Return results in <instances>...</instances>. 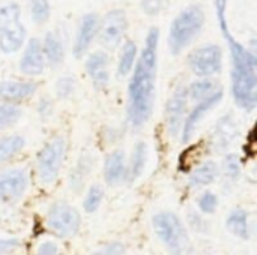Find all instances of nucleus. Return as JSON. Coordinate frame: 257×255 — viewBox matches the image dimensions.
I'll list each match as a JSON object with an SVG mask.
<instances>
[{
    "label": "nucleus",
    "mask_w": 257,
    "mask_h": 255,
    "mask_svg": "<svg viewBox=\"0 0 257 255\" xmlns=\"http://www.w3.org/2000/svg\"><path fill=\"white\" fill-rule=\"evenodd\" d=\"M160 32L152 27L148 32L145 48L134 69L128 87V117L133 126H142L152 113L157 78V48Z\"/></svg>",
    "instance_id": "nucleus-1"
},
{
    "label": "nucleus",
    "mask_w": 257,
    "mask_h": 255,
    "mask_svg": "<svg viewBox=\"0 0 257 255\" xmlns=\"http://www.w3.org/2000/svg\"><path fill=\"white\" fill-rule=\"evenodd\" d=\"M232 54V90L239 107L253 110L257 102V75L256 56L244 48L232 35L230 30L223 33Z\"/></svg>",
    "instance_id": "nucleus-2"
},
{
    "label": "nucleus",
    "mask_w": 257,
    "mask_h": 255,
    "mask_svg": "<svg viewBox=\"0 0 257 255\" xmlns=\"http://www.w3.org/2000/svg\"><path fill=\"white\" fill-rule=\"evenodd\" d=\"M205 14L200 6H188L173 20L169 33V47L173 54L181 53L202 30Z\"/></svg>",
    "instance_id": "nucleus-3"
},
{
    "label": "nucleus",
    "mask_w": 257,
    "mask_h": 255,
    "mask_svg": "<svg viewBox=\"0 0 257 255\" xmlns=\"http://www.w3.org/2000/svg\"><path fill=\"white\" fill-rule=\"evenodd\" d=\"M66 153V140L63 137H56L39 152L36 159V171L39 180L45 185L53 183L62 168V162Z\"/></svg>",
    "instance_id": "nucleus-4"
},
{
    "label": "nucleus",
    "mask_w": 257,
    "mask_h": 255,
    "mask_svg": "<svg viewBox=\"0 0 257 255\" xmlns=\"http://www.w3.org/2000/svg\"><path fill=\"white\" fill-rule=\"evenodd\" d=\"M80 213L68 203H54L45 218L47 227L59 237H72L80 228Z\"/></svg>",
    "instance_id": "nucleus-5"
},
{
    "label": "nucleus",
    "mask_w": 257,
    "mask_h": 255,
    "mask_svg": "<svg viewBox=\"0 0 257 255\" xmlns=\"http://www.w3.org/2000/svg\"><path fill=\"white\" fill-rule=\"evenodd\" d=\"M154 230L161 242H164L170 249L179 251L185 240H187V231L181 222V219L170 212H163L154 216Z\"/></svg>",
    "instance_id": "nucleus-6"
},
{
    "label": "nucleus",
    "mask_w": 257,
    "mask_h": 255,
    "mask_svg": "<svg viewBox=\"0 0 257 255\" xmlns=\"http://www.w3.org/2000/svg\"><path fill=\"white\" fill-rule=\"evenodd\" d=\"M223 51L218 45H205L190 56V68L199 77H211L221 71Z\"/></svg>",
    "instance_id": "nucleus-7"
},
{
    "label": "nucleus",
    "mask_w": 257,
    "mask_h": 255,
    "mask_svg": "<svg viewBox=\"0 0 257 255\" xmlns=\"http://www.w3.org/2000/svg\"><path fill=\"white\" fill-rule=\"evenodd\" d=\"M126 14L122 9H113L110 11L102 23L98 26V35L99 41L107 48H114L120 44L125 32H126Z\"/></svg>",
    "instance_id": "nucleus-8"
},
{
    "label": "nucleus",
    "mask_w": 257,
    "mask_h": 255,
    "mask_svg": "<svg viewBox=\"0 0 257 255\" xmlns=\"http://www.w3.org/2000/svg\"><path fill=\"white\" fill-rule=\"evenodd\" d=\"M29 186V174L23 168H12L0 174V201L20 198Z\"/></svg>",
    "instance_id": "nucleus-9"
},
{
    "label": "nucleus",
    "mask_w": 257,
    "mask_h": 255,
    "mask_svg": "<svg viewBox=\"0 0 257 255\" xmlns=\"http://www.w3.org/2000/svg\"><path fill=\"white\" fill-rule=\"evenodd\" d=\"M187 99H188L187 87H179L167 104V111H166L167 128H169V132L172 137H176L182 129V122H184L185 108H187Z\"/></svg>",
    "instance_id": "nucleus-10"
},
{
    "label": "nucleus",
    "mask_w": 257,
    "mask_h": 255,
    "mask_svg": "<svg viewBox=\"0 0 257 255\" xmlns=\"http://www.w3.org/2000/svg\"><path fill=\"white\" fill-rule=\"evenodd\" d=\"M221 99H223V90L220 89V90H215L214 93H211L208 98L199 101V104L194 107V110L191 111V114L187 117L185 123L182 125V140L184 141H188L193 137V134H194L199 122L203 119V116L208 111H211Z\"/></svg>",
    "instance_id": "nucleus-11"
},
{
    "label": "nucleus",
    "mask_w": 257,
    "mask_h": 255,
    "mask_svg": "<svg viewBox=\"0 0 257 255\" xmlns=\"http://www.w3.org/2000/svg\"><path fill=\"white\" fill-rule=\"evenodd\" d=\"M98 26H99V20H98L96 14H86L81 18L80 29H78L75 44L72 48V53L75 57H81L89 50V45L92 44V41L98 32Z\"/></svg>",
    "instance_id": "nucleus-12"
},
{
    "label": "nucleus",
    "mask_w": 257,
    "mask_h": 255,
    "mask_svg": "<svg viewBox=\"0 0 257 255\" xmlns=\"http://www.w3.org/2000/svg\"><path fill=\"white\" fill-rule=\"evenodd\" d=\"M44 63H45V57H44V51H42V45L39 39L36 38L29 39V44L20 62L21 72L26 75H32V77L39 75L44 71Z\"/></svg>",
    "instance_id": "nucleus-13"
},
{
    "label": "nucleus",
    "mask_w": 257,
    "mask_h": 255,
    "mask_svg": "<svg viewBox=\"0 0 257 255\" xmlns=\"http://www.w3.org/2000/svg\"><path fill=\"white\" fill-rule=\"evenodd\" d=\"M38 84L35 81H2L0 83V98L5 101H21L32 96L36 92Z\"/></svg>",
    "instance_id": "nucleus-14"
},
{
    "label": "nucleus",
    "mask_w": 257,
    "mask_h": 255,
    "mask_svg": "<svg viewBox=\"0 0 257 255\" xmlns=\"http://www.w3.org/2000/svg\"><path fill=\"white\" fill-rule=\"evenodd\" d=\"M104 174L108 185H117L125 179L126 167H125V155L122 150H116L107 156Z\"/></svg>",
    "instance_id": "nucleus-15"
},
{
    "label": "nucleus",
    "mask_w": 257,
    "mask_h": 255,
    "mask_svg": "<svg viewBox=\"0 0 257 255\" xmlns=\"http://www.w3.org/2000/svg\"><path fill=\"white\" fill-rule=\"evenodd\" d=\"M26 39V27L17 21L3 32H0V50L3 53H14L17 51Z\"/></svg>",
    "instance_id": "nucleus-16"
},
{
    "label": "nucleus",
    "mask_w": 257,
    "mask_h": 255,
    "mask_svg": "<svg viewBox=\"0 0 257 255\" xmlns=\"http://www.w3.org/2000/svg\"><path fill=\"white\" fill-rule=\"evenodd\" d=\"M86 71L93 81L104 87L108 83V57L104 53H93L86 62Z\"/></svg>",
    "instance_id": "nucleus-17"
},
{
    "label": "nucleus",
    "mask_w": 257,
    "mask_h": 255,
    "mask_svg": "<svg viewBox=\"0 0 257 255\" xmlns=\"http://www.w3.org/2000/svg\"><path fill=\"white\" fill-rule=\"evenodd\" d=\"M42 51H44V57L48 60L50 65H59L65 56V50H63L60 36L54 32H48L44 38Z\"/></svg>",
    "instance_id": "nucleus-18"
},
{
    "label": "nucleus",
    "mask_w": 257,
    "mask_h": 255,
    "mask_svg": "<svg viewBox=\"0 0 257 255\" xmlns=\"http://www.w3.org/2000/svg\"><path fill=\"white\" fill-rule=\"evenodd\" d=\"M218 174V167L215 162L209 161L202 164L200 167H197L191 174H190V185L194 188H200V186H206L209 183H212L217 179Z\"/></svg>",
    "instance_id": "nucleus-19"
},
{
    "label": "nucleus",
    "mask_w": 257,
    "mask_h": 255,
    "mask_svg": "<svg viewBox=\"0 0 257 255\" xmlns=\"http://www.w3.org/2000/svg\"><path fill=\"white\" fill-rule=\"evenodd\" d=\"M226 224H227V230L232 234H235V236H238L241 239H248V236H250V231H248V215H247L245 210H241V209L233 210L229 215Z\"/></svg>",
    "instance_id": "nucleus-20"
},
{
    "label": "nucleus",
    "mask_w": 257,
    "mask_h": 255,
    "mask_svg": "<svg viewBox=\"0 0 257 255\" xmlns=\"http://www.w3.org/2000/svg\"><path fill=\"white\" fill-rule=\"evenodd\" d=\"M236 126L233 123V120L227 116L224 119H221L217 125V131H215V141L218 149H224L227 146H230L235 141L236 137Z\"/></svg>",
    "instance_id": "nucleus-21"
},
{
    "label": "nucleus",
    "mask_w": 257,
    "mask_h": 255,
    "mask_svg": "<svg viewBox=\"0 0 257 255\" xmlns=\"http://www.w3.org/2000/svg\"><path fill=\"white\" fill-rule=\"evenodd\" d=\"M24 147V138L20 135H9L0 140V164L9 161Z\"/></svg>",
    "instance_id": "nucleus-22"
},
{
    "label": "nucleus",
    "mask_w": 257,
    "mask_h": 255,
    "mask_svg": "<svg viewBox=\"0 0 257 255\" xmlns=\"http://www.w3.org/2000/svg\"><path fill=\"white\" fill-rule=\"evenodd\" d=\"M136 56H137V47L134 42L131 41H126L123 48H122V53H120V57H119V75L120 77H125L131 72L133 66H134V62H136Z\"/></svg>",
    "instance_id": "nucleus-23"
},
{
    "label": "nucleus",
    "mask_w": 257,
    "mask_h": 255,
    "mask_svg": "<svg viewBox=\"0 0 257 255\" xmlns=\"http://www.w3.org/2000/svg\"><path fill=\"white\" fill-rule=\"evenodd\" d=\"M146 158H148V147L145 143H139L136 146L134 155H133V161H131V167H130V177L134 180L137 179L146 165Z\"/></svg>",
    "instance_id": "nucleus-24"
},
{
    "label": "nucleus",
    "mask_w": 257,
    "mask_h": 255,
    "mask_svg": "<svg viewBox=\"0 0 257 255\" xmlns=\"http://www.w3.org/2000/svg\"><path fill=\"white\" fill-rule=\"evenodd\" d=\"M188 96L194 101H202L205 98H208L211 93L215 92V83L211 80H199L196 83H193L188 89Z\"/></svg>",
    "instance_id": "nucleus-25"
},
{
    "label": "nucleus",
    "mask_w": 257,
    "mask_h": 255,
    "mask_svg": "<svg viewBox=\"0 0 257 255\" xmlns=\"http://www.w3.org/2000/svg\"><path fill=\"white\" fill-rule=\"evenodd\" d=\"M20 21V6L17 3L0 5V32Z\"/></svg>",
    "instance_id": "nucleus-26"
},
{
    "label": "nucleus",
    "mask_w": 257,
    "mask_h": 255,
    "mask_svg": "<svg viewBox=\"0 0 257 255\" xmlns=\"http://www.w3.org/2000/svg\"><path fill=\"white\" fill-rule=\"evenodd\" d=\"M29 5H30L32 20L36 24H44L50 18L51 8L48 0H29Z\"/></svg>",
    "instance_id": "nucleus-27"
},
{
    "label": "nucleus",
    "mask_w": 257,
    "mask_h": 255,
    "mask_svg": "<svg viewBox=\"0 0 257 255\" xmlns=\"http://www.w3.org/2000/svg\"><path fill=\"white\" fill-rule=\"evenodd\" d=\"M21 117V110L12 104H0V129L15 125Z\"/></svg>",
    "instance_id": "nucleus-28"
},
{
    "label": "nucleus",
    "mask_w": 257,
    "mask_h": 255,
    "mask_svg": "<svg viewBox=\"0 0 257 255\" xmlns=\"http://www.w3.org/2000/svg\"><path fill=\"white\" fill-rule=\"evenodd\" d=\"M89 171H90V159L86 158V156H81V159L78 161L74 173L71 174V186H72L74 191L80 189V186L83 185V182H84Z\"/></svg>",
    "instance_id": "nucleus-29"
},
{
    "label": "nucleus",
    "mask_w": 257,
    "mask_h": 255,
    "mask_svg": "<svg viewBox=\"0 0 257 255\" xmlns=\"http://www.w3.org/2000/svg\"><path fill=\"white\" fill-rule=\"evenodd\" d=\"M102 197H104V192L99 186H92L86 195V200H84V210L87 213H93L98 210V207L101 206V201H102Z\"/></svg>",
    "instance_id": "nucleus-30"
},
{
    "label": "nucleus",
    "mask_w": 257,
    "mask_h": 255,
    "mask_svg": "<svg viewBox=\"0 0 257 255\" xmlns=\"http://www.w3.org/2000/svg\"><path fill=\"white\" fill-rule=\"evenodd\" d=\"M217 206H218V198L215 194H212L209 191H206L199 200V207L203 213H214Z\"/></svg>",
    "instance_id": "nucleus-31"
},
{
    "label": "nucleus",
    "mask_w": 257,
    "mask_h": 255,
    "mask_svg": "<svg viewBox=\"0 0 257 255\" xmlns=\"http://www.w3.org/2000/svg\"><path fill=\"white\" fill-rule=\"evenodd\" d=\"M75 90V81L71 77H63L56 83V92L60 98H68Z\"/></svg>",
    "instance_id": "nucleus-32"
},
{
    "label": "nucleus",
    "mask_w": 257,
    "mask_h": 255,
    "mask_svg": "<svg viewBox=\"0 0 257 255\" xmlns=\"http://www.w3.org/2000/svg\"><path fill=\"white\" fill-rule=\"evenodd\" d=\"M226 174L232 180L239 176V161L235 155H229L226 158Z\"/></svg>",
    "instance_id": "nucleus-33"
},
{
    "label": "nucleus",
    "mask_w": 257,
    "mask_h": 255,
    "mask_svg": "<svg viewBox=\"0 0 257 255\" xmlns=\"http://www.w3.org/2000/svg\"><path fill=\"white\" fill-rule=\"evenodd\" d=\"M142 9L148 15H157L163 9V0H142Z\"/></svg>",
    "instance_id": "nucleus-34"
},
{
    "label": "nucleus",
    "mask_w": 257,
    "mask_h": 255,
    "mask_svg": "<svg viewBox=\"0 0 257 255\" xmlns=\"http://www.w3.org/2000/svg\"><path fill=\"white\" fill-rule=\"evenodd\" d=\"M20 240L18 239H0V254H6V252H12L20 246Z\"/></svg>",
    "instance_id": "nucleus-35"
},
{
    "label": "nucleus",
    "mask_w": 257,
    "mask_h": 255,
    "mask_svg": "<svg viewBox=\"0 0 257 255\" xmlns=\"http://www.w3.org/2000/svg\"><path fill=\"white\" fill-rule=\"evenodd\" d=\"M57 245L56 243H53V242H50V240H47V242H44V243H41L39 245V249H38V254H57Z\"/></svg>",
    "instance_id": "nucleus-36"
},
{
    "label": "nucleus",
    "mask_w": 257,
    "mask_h": 255,
    "mask_svg": "<svg viewBox=\"0 0 257 255\" xmlns=\"http://www.w3.org/2000/svg\"><path fill=\"white\" fill-rule=\"evenodd\" d=\"M125 248L120 243H113L105 246V249H102V254H123Z\"/></svg>",
    "instance_id": "nucleus-37"
}]
</instances>
